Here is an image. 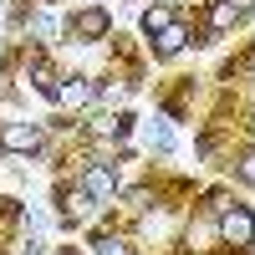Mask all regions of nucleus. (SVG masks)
I'll return each instance as SVG.
<instances>
[{
	"mask_svg": "<svg viewBox=\"0 0 255 255\" xmlns=\"http://www.w3.org/2000/svg\"><path fill=\"white\" fill-rule=\"evenodd\" d=\"M108 26H113V20H108V10H97V5H92V10H82V15L72 20V31H77V36H87V41L108 36Z\"/></svg>",
	"mask_w": 255,
	"mask_h": 255,
	"instance_id": "nucleus-3",
	"label": "nucleus"
},
{
	"mask_svg": "<svg viewBox=\"0 0 255 255\" xmlns=\"http://www.w3.org/2000/svg\"><path fill=\"white\" fill-rule=\"evenodd\" d=\"M184 41H189L184 26H168V31L153 36V51H158V56H179V51H184Z\"/></svg>",
	"mask_w": 255,
	"mask_h": 255,
	"instance_id": "nucleus-6",
	"label": "nucleus"
},
{
	"mask_svg": "<svg viewBox=\"0 0 255 255\" xmlns=\"http://www.w3.org/2000/svg\"><path fill=\"white\" fill-rule=\"evenodd\" d=\"M220 235H225V245H250V235H255V220H250V209H245V204L225 209V220H220Z\"/></svg>",
	"mask_w": 255,
	"mask_h": 255,
	"instance_id": "nucleus-2",
	"label": "nucleus"
},
{
	"mask_svg": "<svg viewBox=\"0 0 255 255\" xmlns=\"http://www.w3.org/2000/svg\"><path fill=\"white\" fill-rule=\"evenodd\" d=\"M87 194H92V199H113V194H118V179H113L102 163L87 168Z\"/></svg>",
	"mask_w": 255,
	"mask_h": 255,
	"instance_id": "nucleus-5",
	"label": "nucleus"
},
{
	"mask_svg": "<svg viewBox=\"0 0 255 255\" xmlns=\"http://www.w3.org/2000/svg\"><path fill=\"white\" fill-rule=\"evenodd\" d=\"M168 26H174V10H168V5L143 10V31H148V36H158V31H168Z\"/></svg>",
	"mask_w": 255,
	"mask_h": 255,
	"instance_id": "nucleus-7",
	"label": "nucleus"
},
{
	"mask_svg": "<svg viewBox=\"0 0 255 255\" xmlns=\"http://www.w3.org/2000/svg\"><path fill=\"white\" fill-rule=\"evenodd\" d=\"M148 138H153V148H158V153H168V148H174V133H168V128H163V123H158V128H153V133H148Z\"/></svg>",
	"mask_w": 255,
	"mask_h": 255,
	"instance_id": "nucleus-13",
	"label": "nucleus"
},
{
	"mask_svg": "<svg viewBox=\"0 0 255 255\" xmlns=\"http://www.w3.org/2000/svg\"><path fill=\"white\" fill-rule=\"evenodd\" d=\"M92 209H97V199L87 194V189H77V194L67 199V215H72V220H87V215H92Z\"/></svg>",
	"mask_w": 255,
	"mask_h": 255,
	"instance_id": "nucleus-8",
	"label": "nucleus"
},
{
	"mask_svg": "<svg viewBox=\"0 0 255 255\" xmlns=\"http://www.w3.org/2000/svg\"><path fill=\"white\" fill-rule=\"evenodd\" d=\"M235 20H240V15H235V5H225V0H220L215 10H209V26H215V31H230Z\"/></svg>",
	"mask_w": 255,
	"mask_h": 255,
	"instance_id": "nucleus-9",
	"label": "nucleus"
},
{
	"mask_svg": "<svg viewBox=\"0 0 255 255\" xmlns=\"http://www.w3.org/2000/svg\"><path fill=\"white\" fill-rule=\"evenodd\" d=\"M36 143H41L36 123H0V148H5V153H31Z\"/></svg>",
	"mask_w": 255,
	"mask_h": 255,
	"instance_id": "nucleus-1",
	"label": "nucleus"
},
{
	"mask_svg": "<svg viewBox=\"0 0 255 255\" xmlns=\"http://www.w3.org/2000/svg\"><path fill=\"white\" fill-rule=\"evenodd\" d=\"M225 5H235V15H245V10H250V0H225Z\"/></svg>",
	"mask_w": 255,
	"mask_h": 255,
	"instance_id": "nucleus-15",
	"label": "nucleus"
},
{
	"mask_svg": "<svg viewBox=\"0 0 255 255\" xmlns=\"http://www.w3.org/2000/svg\"><path fill=\"white\" fill-rule=\"evenodd\" d=\"M56 102H67V108H82V102H92V87L82 77H72V82H56V92H51Z\"/></svg>",
	"mask_w": 255,
	"mask_h": 255,
	"instance_id": "nucleus-4",
	"label": "nucleus"
},
{
	"mask_svg": "<svg viewBox=\"0 0 255 255\" xmlns=\"http://www.w3.org/2000/svg\"><path fill=\"white\" fill-rule=\"evenodd\" d=\"M92 133L97 138H123L128 133V118H102V123H92Z\"/></svg>",
	"mask_w": 255,
	"mask_h": 255,
	"instance_id": "nucleus-10",
	"label": "nucleus"
},
{
	"mask_svg": "<svg viewBox=\"0 0 255 255\" xmlns=\"http://www.w3.org/2000/svg\"><path fill=\"white\" fill-rule=\"evenodd\" d=\"M97 255H133V250H128V240L108 235V240H97Z\"/></svg>",
	"mask_w": 255,
	"mask_h": 255,
	"instance_id": "nucleus-11",
	"label": "nucleus"
},
{
	"mask_svg": "<svg viewBox=\"0 0 255 255\" xmlns=\"http://www.w3.org/2000/svg\"><path fill=\"white\" fill-rule=\"evenodd\" d=\"M31 77H36V87H41V92H56V77H51V67H41V61H36V72H31Z\"/></svg>",
	"mask_w": 255,
	"mask_h": 255,
	"instance_id": "nucleus-12",
	"label": "nucleus"
},
{
	"mask_svg": "<svg viewBox=\"0 0 255 255\" xmlns=\"http://www.w3.org/2000/svg\"><path fill=\"white\" fill-rule=\"evenodd\" d=\"M31 31H36V36H41V41H46V36H51V31H56V20H51V15H31Z\"/></svg>",
	"mask_w": 255,
	"mask_h": 255,
	"instance_id": "nucleus-14",
	"label": "nucleus"
}]
</instances>
